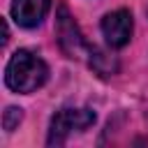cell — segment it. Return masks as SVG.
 <instances>
[{"label":"cell","instance_id":"cell-2","mask_svg":"<svg viewBox=\"0 0 148 148\" xmlns=\"http://www.w3.org/2000/svg\"><path fill=\"white\" fill-rule=\"evenodd\" d=\"M95 123V111L90 109H60L53 113L51 125H49V146H62L69 134L83 132Z\"/></svg>","mask_w":148,"mask_h":148},{"label":"cell","instance_id":"cell-4","mask_svg":"<svg viewBox=\"0 0 148 148\" xmlns=\"http://www.w3.org/2000/svg\"><path fill=\"white\" fill-rule=\"evenodd\" d=\"M56 32H58L60 49H62L69 58H79V56H83V51H88V46H86V42H83V35H81L79 25L74 23V18L69 16V12H67L65 7L58 9Z\"/></svg>","mask_w":148,"mask_h":148},{"label":"cell","instance_id":"cell-6","mask_svg":"<svg viewBox=\"0 0 148 148\" xmlns=\"http://www.w3.org/2000/svg\"><path fill=\"white\" fill-rule=\"evenodd\" d=\"M21 120H23V109H18V106H7L5 109V113H2V127L7 132H14Z\"/></svg>","mask_w":148,"mask_h":148},{"label":"cell","instance_id":"cell-1","mask_svg":"<svg viewBox=\"0 0 148 148\" xmlns=\"http://www.w3.org/2000/svg\"><path fill=\"white\" fill-rule=\"evenodd\" d=\"M46 79H49L46 62L28 49H18L9 58L7 69H5V83L14 92H23V95L42 88L46 83Z\"/></svg>","mask_w":148,"mask_h":148},{"label":"cell","instance_id":"cell-5","mask_svg":"<svg viewBox=\"0 0 148 148\" xmlns=\"http://www.w3.org/2000/svg\"><path fill=\"white\" fill-rule=\"evenodd\" d=\"M51 0H14L12 16L21 28H37L49 14Z\"/></svg>","mask_w":148,"mask_h":148},{"label":"cell","instance_id":"cell-3","mask_svg":"<svg viewBox=\"0 0 148 148\" xmlns=\"http://www.w3.org/2000/svg\"><path fill=\"white\" fill-rule=\"evenodd\" d=\"M132 30H134V21L127 9L109 12L102 18V35H104L106 44L113 49H123L132 39Z\"/></svg>","mask_w":148,"mask_h":148}]
</instances>
